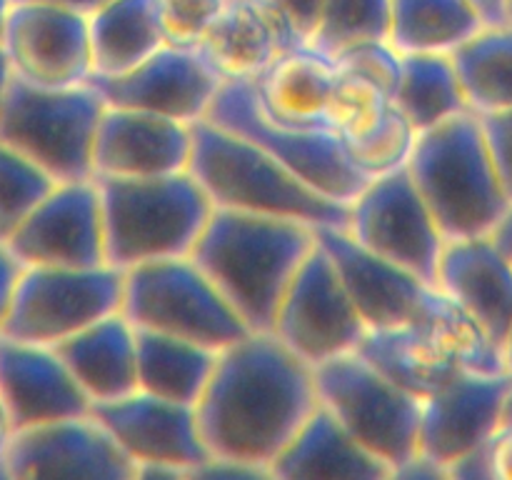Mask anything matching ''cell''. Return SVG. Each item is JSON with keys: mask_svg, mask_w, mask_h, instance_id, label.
<instances>
[{"mask_svg": "<svg viewBox=\"0 0 512 480\" xmlns=\"http://www.w3.org/2000/svg\"><path fill=\"white\" fill-rule=\"evenodd\" d=\"M393 105L415 133L438 128L445 120L470 110L450 55H403Z\"/></svg>", "mask_w": 512, "mask_h": 480, "instance_id": "31", "label": "cell"}, {"mask_svg": "<svg viewBox=\"0 0 512 480\" xmlns=\"http://www.w3.org/2000/svg\"><path fill=\"white\" fill-rule=\"evenodd\" d=\"M318 405L315 370L273 333L250 330L220 350L195 410L210 458L270 478V465Z\"/></svg>", "mask_w": 512, "mask_h": 480, "instance_id": "1", "label": "cell"}, {"mask_svg": "<svg viewBox=\"0 0 512 480\" xmlns=\"http://www.w3.org/2000/svg\"><path fill=\"white\" fill-rule=\"evenodd\" d=\"M390 25L393 0H328L308 45L335 58L355 45L390 40Z\"/></svg>", "mask_w": 512, "mask_h": 480, "instance_id": "33", "label": "cell"}, {"mask_svg": "<svg viewBox=\"0 0 512 480\" xmlns=\"http://www.w3.org/2000/svg\"><path fill=\"white\" fill-rule=\"evenodd\" d=\"M48 3H58V5H63V8H70V10H75V13L90 18L95 10L105 8V5L113 3V0H48Z\"/></svg>", "mask_w": 512, "mask_h": 480, "instance_id": "44", "label": "cell"}, {"mask_svg": "<svg viewBox=\"0 0 512 480\" xmlns=\"http://www.w3.org/2000/svg\"><path fill=\"white\" fill-rule=\"evenodd\" d=\"M450 58L475 115L512 108V23L485 25Z\"/></svg>", "mask_w": 512, "mask_h": 480, "instance_id": "32", "label": "cell"}, {"mask_svg": "<svg viewBox=\"0 0 512 480\" xmlns=\"http://www.w3.org/2000/svg\"><path fill=\"white\" fill-rule=\"evenodd\" d=\"M10 5H13V0H0V35H3L5 20H8V13H10Z\"/></svg>", "mask_w": 512, "mask_h": 480, "instance_id": "49", "label": "cell"}, {"mask_svg": "<svg viewBox=\"0 0 512 480\" xmlns=\"http://www.w3.org/2000/svg\"><path fill=\"white\" fill-rule=\"evenodd\" d=\"M315 235L333 258L368 330L423 328L445 340L468 370H508L503 348H498L438 285L375 258L360 248L345 228H320Z\"/></svg>", "mask_w": 512, "mask_h": 480, "instance_id": "2", "label": "cell"}, {"mask_svg": "<svg viewBox=\"0 0 512 480\" xmlns=\"http://www.w3.org/2000/svg\"><path fill=\"white\" fill-rule=\"evenodd\" d=\"M512 373L460 370L453 380L420 400V453L445 470L488 443L500 428Z\"/></svg>", "mask_w": 512, "mask_h": 480, "instance_id": "19", "label": "cell"}, {"mask_svg": "<svg viewBox=\"0 0 512 480\" xmlns=\"http://www.w3.org/2000/svg\"><path fill=\"white\" fill-rule=\"evenodd\" d=\"M193 125L128 108H110L95 138V178H163L188 173Z\"/></svg>", "mask_w": 512, "mask_h": 480, "instance_id": "21", "label": "cell"}, {"mask_svg": "<svg viewBox=\"0 0 512 480\" xmlns=\"http://www.w3.org/2000/svg\"><path fill=\"white\" fill-rule=\"evenodd\" d=\"M10 438H13V425H10L8 413H5L3 403H0V478H5L3 455H5V448H8Z\"/></svg>", "mask_w": 512, "mask_h": 480, "instance_id": "45", "label": "cell"}, {"mask_svg": "<svg viewBox=\"0 0 512 480\" xmlns=\"http://www.w3.org/2000/svg\"><path fill=\"white\" fill-rule=\"evenodd\" d=\"M270 333L310 368L355 353L363 343L368 325L320 243L285 290Z\"/></svg>", "mask_w": 512, "mask_h": 480, "instance_id": "13", "label": "cell"}, {"mask_svg": "<svg viewBox=\"0 0 512 480\" xmlns=\"http://www.w3.org/2000/svg\"><path fill=\"white\" fill-rule=\"evenodd\" d=\"M218 353L188 340L138 330V390L183 405H198Z\"/></svg>", "mask_w": 512, "mask_h": 480, "instance_id": "29", "label": "cell"}, {"mask_svg": "<svg viewBox=\"0 0 512 480\" xmlns=\"http://www.w3.org/2000/svg\"><path fill=\"white\" fill-rule=\"evenodd\" d=\"M105 105L160 115L178 123L208 118L223 80L195 48L165 45L133 70L90 80Z\"/></svg>", "mask_w": 512, "mask_h": 480, "instance_id": "18", "label": "cell"}, {"mask_svg": "<svg viewBox=\"0 0 512 480\" xmlns=\"http://www.w3.org/2000/svg\"><path fill=\"white\" fill-rule=\"evenodd\" d=\"M123 270L93 268H23L0 333L25 343H65L88 325L120 313Z\"/></svg>", "mask_w": 512, "mask_h": 480, "instance_id": "11", "label": "cell"}, {"mask_svg": "<svg viewBox=\"0 0 512 480\" xmlns=\"http://www.w3.org/2000/svg\"><path fill=\"white\" fill-rule=\"evenodd\" d=\"M103 210L105 263L118 270L188 258L213 203L188 173L163 178H95Z\"/></svg>", "mask_w": 512, "mask_h": 480, "instance_id": "6", "label": "cell"}, {"mask_svg": "<svg viewBox=\"0 0 512 480\" xmlns=\"http://www.w3.org/2000/svg\"><path fill=\"white\" fill-rule=\"evenodd\" d=\"M415 140H418V133L413 125L395 105H390L385 118L370 133H365L363 138L343 140V143L355 168L365 178L373 180L405 168L415 148Z\"/></svg>", "mask_w": 512, "mask_h": 480, "instance_id": "35", "label": "cell"}, {"mask_svg": "<svg viewBox=\"0 0 512 480\" xmlns=\"http://www.w3.org/2000/svg\"><path fill=\"white\" fill-rule=\"evenodd\" d=\"M58 355L90 405L125 398L138 390V328L120 313L88 325L65 343Z\"/></svg>", "mask_w": 512, "mask_h": 480, "instance_id": "25", "label": "cell"}, {"mask_svg": "<svg viewBox=\"0 0 512 480\" xmlns=\"http://www.w3.org/2000/svg\"><path fill=\"white\" fill-rule=\"evenodd\" d=\"M120 310L138 330L188 340L215 353L250 333L190 255L125 270Z\"/></svg>", "mask_w": 512, "mask_h": 480, "instance_id": "8", "label": "cell"}, {"mask_svg": "<svg viewBox=\"0 0 512 480\" xmlns=\"http://www.w3.org/2000/svg\"><path fill=\"white\" fill-rule=\"evenodd\" d=\"M493 480H512V425H500L488 440Z\"/></svg>", "mask_w": 512, "mask_h": 480, "instance_id": "42", "label": "cell"}, {"mask_svg": "<svg viewBox=\"0 0 512 480\" xmlns=\"http://www.w3.org/2000/svg\"><path fill=\"white\" fill-rule=\"evenodd\" d=\"M8 248L25 268L105 265L98 180L55 183L10 235Z\"/></svg>", "mask_w": 512, "mask_h": 480, "instance_id": "16", "label": "cell"}, {"mask_svg": "<svg viewBox=\"0 0 512 480\" xmlns=\"http://www.w3.org/2000/svg\"><path fill=\"white\" fill-rule=\"evenodd\" d=\"M23 268L25 265L15 258L13 250L8 248V243L0 240V328H3L5 318H8L10 303H13V295L15 288H18Z\"/></svg>", "mask_w": 512, "mask_h": 480, "instance_id": "41", "label": "cell"}, {"mask_svg": "<svg viewBox=\"0 0 512 480\" xmlns=\"http://www.w3.org/2000/svg\"><path fill=\"white\" fill-rule=\"evenodd\" d=\"M90 415L128 455L135 478H190L210 458L195 405L135 390L125 398L93 403Z\"/></svg>", "mask_w": 512, "mask_h": 480, "instance_id": "14", "label": "cell"}, {"mask_svg": "<svg viewBox=\"0 0 512 480\" xmlns=\"http://www.w3.org/2000/svg\"><path fill=\"white\" fill-rule=\"evenodd\" d=\"M5 480L15 478H100L133 480L135 465L113 435L93 418L55 420L15 430L3 455Z\"/></svg>", "mask_w": 512, "mask_h": 480, "instance_id": "17", "label": "cell"}, {"mask_svg": "<svg viewBox=\"0 0 512 480\" xmlns=\"http://www.w3.org/2000/svg\"><path fill=\"white\" fill-rule=\"evenodd\" d=\"M390 105L393 100L375 85L360 78H350V75H340L338 90H335L333 105H330L328 125L343 140L363 138L385 118Z\"/></svg>", "mask_w": 512, "mask_h": 480, "instance_id": "36", "label": "cell"}, {"mask_svg": "<svg viewBox=\"0 0 512 480\" xmlns=\"http://www.w3.org/2000/svg\"><path fill=\"white\" fill-rule=\"evenodd\" d=\"M190 175L218 210L298 220L315 230L348 228L350 205L325 198L258 145L208 118L193 123Z\"/></svg>", "mask_w": 512, "mask_h": 480, "instance_id": "5", "label": "cell"}, {"mask_svg": "<svg viewBox=\"0 0 512 480\" xmlns=\"http://www.w3.org/2000/svg\"><path fill=\"white\" fill-rule=\"evenodd\" d=\"M0 403L15 430L78 418L90 400L50 345L25 343L0 333Z\"/></svg>", "mask_w": 512, "mask_h": 480, "instance_id": "20", "label": "cell"}, {"mask_svg": "<svg viewBox=\"0 0 512 480\" xmlns=\"http://www.w3.org/2000/svg\"><path fill=\"white\" fill-rule=\"evenodd\" d=\"M408 173L445 240L493 235L512 208L473 110L418 133Z\"/></svg>", "mask_w": 512, "mask_h": 480, "instance_id": "4", "label": "cell"}, {"mask_svg": "<svg viewBox=\"0 0 512 480\" xmlns=\"http://www.w3.org/2000/svg\"><path fill=\"white\" fill-rule=\"evenodd\" d=\"M340 75L360 78L365 83L375 85L393 100L395 88L400 80V68H403V55L393 48L390 40H375V43H363L348 48L345 53L335 55Z\"/></svg>", "mask_w": 512, "mask_h": 480, "instance_id": "37", "label": "cell"}, {"mask_svg": "<svg viewBox=\"0 0 512 480\" xmlns=\"http://www.w3.org/2000/svg\"><path fill=\"white\" fill-rule=\"evenodd\" d=\"M195 50L223 83L255 80L285 50L273 20L258 0H228Z\"/></svg>", "mask_w": 512, "mask_h": 480, "instance_id": "26", "label": "cell"}, {"mask_svg": "<svg viewBox=\"0 0 512 480\" xmlns=\"http://www.w3.org/2000/svg\"><path fill=\"white\" fill-rule=\"evenodd\" d=\"M283 40L285 50L305 45L315 33L328 0H258Z\"/></svg>", "mask_w": 512, "mask_h": 480, "instance_id": "39", "label": "cell"}, {"mask_svg": "<svg viewBox=\"0 0 512 480\" xmlns=\"http://www.w3.org/2000/svg\"><path fill=\"white\" fill-rule=\"evenodd\" d=\"M435 285L505 348L512 328V258L493 235L448 240Z\"/></svg>", "mask_w": 512, "mask_h": 480, "instance_id": "22", "label": "cell"}, {"mask_svg": "<svg viewBox=\"0 0 512 480\" xmlns=\"http://www.w3.org/2000/svg\"><path fill=\"white\" fill-rule=\"evenodd\" d=\"M105 100L93 85L38 88L10 80L0 100V140L55 183L95 180L93 153Z\"/></svg>", "mask_w": 512, "mask_h": 480, "instance_id": "7", "label": "cell"}, {"mask_svg": "<svg viewBox=\"0 0 512 480\" xmlns=\"http://www.w3.org/2000/svg\"><path fill=\"white\" fill-rule=\"evenodd\" d=\"M508 23H512V0H510V10H508Z\"/></svg>", "mask_w": 512, "mask_h": 480, "instance_id": "51", "label": "cell"}, {"mask_svg": "<svg viewBox=\"0 0 512 480\" xmlns=\"http://www.w3.org/2000/svg\"><path fill=\"white\" fill-rule=\"evenodd\" d=\"M503 353H505V365H508V370L512 373V328H510V333H508V340H505Z\"/></svg>", "mask_w": 512, "mask_h": 480, "instance_id": "50", "label": "cell"}, {"mask_svg": "<svg viewBox=\"0 0 512 480\" xmlns=\"http://www.w3.org/2000/svg\"><path fill=\"white\" fill-rule=\"evenodd\" d=\"M493 238L498 240L500 248H503L505 253H508L510 258H512V208H510V213L505 215L503 223L498 225V230H495V233H493Z\"/></svg>", "mask_w": 512, "mask_h": 480, "instance_id": "46", "label": "cell"}, {"mask_svg": "<svg viewBox=\"0 0 512 480\" xmlns=\"http://www.w3.org/2000/svg\"><path fill=\"white\" fill-rule=\"evenodd\" d=\"M313 370L320 405L395 478L420 453V398L385 378L358 350Z\"/></svg>", "mask_w": 512, "mask_h": 480, "instance_id": "9", "label": "cell"}, {"mask_svg": "<svg viewBox=\"0 0 512 480\" xmlns=\"http://www.w3.org/2000/svg\"><path fill=\"white\" fill-rule=\"evenodd\" d=\"M345 230L375 258L398 265L428 283H435L438 278V265L448 240L443 238L428 203L415 188L408 165L368 180L358 198L350 203Z\"/></svg>", "mask_w": 512, "mask_h": 480, "instance_id": "12", "label": "cell"}, {"mask_svg": "<svg viewBox=\"0 0 512 480\" xmlns=\"http://www.w3.org/2000/svg\"><path fill=\"white\" fill-rule=\"evenodd\" d=\"M13 78L38 88H78L93 80L88 18L48 0H13L3 35Z\"/></svg>", "mask_w": 512, "mask_h": 480, "instance_id": "15", "label": "cell"}, {"mask_svg": "<svg viewBox=\"0 0 512 480\" xmlns=\"http://www.w3.org/2000/svg\"><path fill=\"white\" fill-rule=\"evenodd\" d=\"M315 243V228L298 220L215 208L190 258L250 330L270 333L280 300Z\"/></svg>", "mask_w": 512, "mask_h": 480, "instance_id": "3", "label": "cell"}, {"mask_svg": "<svg viewBox=\"0 0 512 480\" xmlns=\"http://www.w3.org/2000/svg\"><path fill=\"white\" fill-rule=\"evenodd\" d=\"M93 78L133 70L168 45L158 0H113L88 18Z\"/></svg>", "mask_w": 512, "mask_h": 480, "instance_id": "28", "label": "cell"}, {"mask_svg": "<svg viewBox=\"0 0 512 480\" xmlns=\"http://www.w3.org/2000/svg\"><path fill=\"white\" fill-rule=\"evenodd\" d=\"M340 73L333 58L305 45L283 50L263 75L253 80L265 115L295 128H328L330 105Z\"/></svg>", "mask_w": 512, "mask_h": 480, "instance_id": "23", "label": "cell"}, {"mask_svg": "<svg viewBox=\"0 0 512 480\" xmlns=\"http://www.w3.org/2000/svg\"><path fill=\"white\" fill-rule=\"evenodd\" d=\"M228 0H158L168 45L195 48Z\"/></svg>", "mask_w": 512, "mask_h": 480, "instance_id": "38", "label": "cell"}, {"mask_svg": "<svg viewBox=\"0 0 512 480\" xmlns=\"http://www.w3.org/2000/svg\"><path fill=\"white\" fill-rule=\"evenodd\" d=\"M10 80H13V70H10L8 55H5L3 43H0V100H3L5 90H8V85H10Z\"/></svg>", "mask_w": 512, "mask_h": 480, "instance_id": "47", "label": "cell"}, {"mask_svg": "<svg viewBox=\"0 0 512 480\" xmlns=\"http://www.w3.org/2000/svg\"><path fill=\"white\" fill-rule=\"evenodd\" d=\"M358 353L420 400L468 370L445 340L423 328L368 330Z\"/></svg>", "mask_w": 512, "mask_h": 480, "instance_id": "27", "label": "cell"}, {"mask_svg": "<svg viewBox=\"0 0 512 480\" xmlns=\"http://www.w3.org/2000/svg\"><path fill=\"white\" fill-rule=\"evenodd\" d=\"M480 123H483L495 168H498L503 188L512 203V108L503 110V113L480 115Z\"/></svg>", "mask_w": 512, "mask_h": 480, "instance_id": "40", "label": "cell"}, {"mask_svg": "<svg viewBox=\"0 0 512 480\" xmlns=\"http://www.w3.org/2000/svg\"><path fill=\"white\" fill-rule=\"evenodd\" d=\"M208 120L243 135L325 198L350 205L368 178L350 160L343 138L328 128H295L263 113L253 80H228L210 105Z\"/></svg>", "mask_w": 512, "mask_h": 480, "instance_id": "10", "label": "cell"}, {"mask_svg": "<svg viewBox=\"0 0 512 480\" xmlns=\"http://www.w3.org/2000/svg\"><path fill=\"white\" fill-rule=\"evenodd\" d=\"M280 480H388L390 468L370 455L323 405L300 425L295 438L270 465Z\"/></svg>", "mask_w": 512, "mask_h": 480, "instance_id": "24", "label": "cell"}, {"mask_svg": "<svg viewBox=\"0 0 512 480\" xmlns=\"http://www.w3.org/2000/svg\"><path fill=\"white\" fill-rule=\"evenodd\" d=\"M500 425H512V385H510V393L505 398V408H503V420Z\"/></svg>", "mask_w": 512, "mask_h": 480, "instance_id": "48", "label": "cell"}, {"mask_svg": "<svg viewBox=\"0 0 512 480\" xmlns=\"http://www.w3.org/2000/svg\"><path fill=\"white\" fill-rule=\"evenodd\" d=\"M470 3L475 5V10H478L480 18L485 20V25L508 23L510 0H470Z\"/></svg>", "mask_w": 512, "mask_h": 480, "instance_id": "43", "label": "cell"}, {"mask_svg": "<svg viewBox=\"0 0 512 480\" xmlns=\"http://www.w3.org/2000/svg\"><path fill=\"white\" fill-rule=\"evenodd\" d=\"M483 28L470 0H393L390 43L400 55H453Z\"/></svg>", "mask_w": 512, "mask_h": 480, "instance_id": "30", "label": "cell"}, {"mask_svg": "<svg viewBox=\"0 0 512 480\" xmlns=\"http://www.w3.org/2000/svg\"><path fill=\"white\" fill-rule=\"evenodd\" d=\"M55 180L33 160L0 140V240L8 243L35 205L53 190Z\"/></svg>", "mask_w": 512, "mask_h": 480, "instance_id": "34", "label": "cell"}]
</instances>
